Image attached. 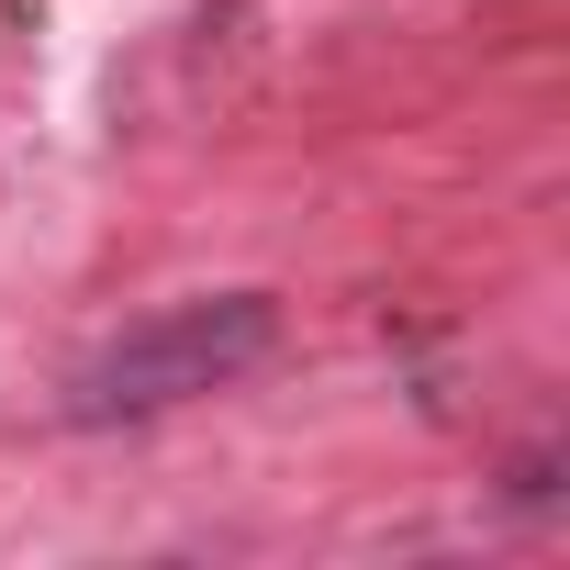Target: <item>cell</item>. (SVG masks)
<instances>
[{
  "mask_svg": "<svg viewBox=\"0 0 570 570\" xmlns=\"http://www.w3.org/2000/svg\"><path fill=\"white\" fill-rule=\"evenodd\" d=\"M279 347V303L268 292H190L124 336H101L79 370H68V425H146V414H179L202 392H235L246 370H268Z\"/></svg>",
  "mask_w": 570,
  "mask_h": 570,
  "instance_id": "6da1fadb",
  "label": "cell"
}]
</instances>
